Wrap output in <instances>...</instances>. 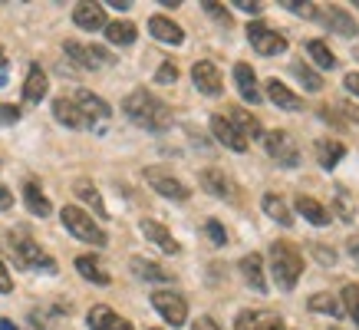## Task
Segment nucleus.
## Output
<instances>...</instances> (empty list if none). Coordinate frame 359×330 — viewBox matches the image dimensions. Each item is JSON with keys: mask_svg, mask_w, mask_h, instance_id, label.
Here are the masks:
<instances>
[{"mask_svg": "<svg viewBox=\"0 0 359 330\" xmlns=\"http://www.w3.org/2000/svg\"><path fill=\"white\" fill-rule=\"evenodd\" d=\"M73 103H76V110L83 112L89 122H93V119H109V116H112L109 103H106V99H99L96 93H89V89H79Z\"/></svg>", "mask_w": 359, "mask_h": 330, "instance_id": "dca6fc26", "label": "nucleus"}, {"mask_svg": "<svg viewBox=\"0 0 359 330\" xmlns=\"http://www.w3.org/2000/svg\"><path fill=\"white\" fill-rule=\"evenodd\" d=\"M132 271L142 277V281H172V275L158 268L155 261H145V258H132Z\"/></svg>", "mask_w": 359, "mask_h": 330, "instance_id": "72a5a7b5", "label": "nucleus"}, {"mask_svg": "<svg viewBox=\"0 0 359 330\" xmlns=\"http://www.w3.org/2000/svg\"><path fill=\"white\" fill-rule=\"evenodd\" d=\"M46 89H50V83H46V73L40 70V63H33L30 73H27V83H23V99H27L30 106H36V103L46 96Z\"/></svg>", "mask_w": 359, "mask_h": 330, "instance_id": "aec40b11", "label": "nucleus"}, {"mask_svg": "<svg viewBox=\"0 0 359 330\" xmlns=\"http://www.w3.org/2000/svg\"><path fill=\"white\" fill-rule=\"evenodd\" d=\"M234 83H238V93L248 103H261V89H257V77H254V70L248 63H238L234 66Z\"/></svg>", "mask_w": 359, "mask_h": 330, "instance_id": "412c9836", "label": "nucleus"}, {"mask_svg": "<svg viewBox=\"0 0 359 330\" xmlns=\"http://www.w3.org/2000/svg\"><path fill=\"white\" fill-rule=\"evenodd\" d=\"M73 192H76L86 205H93V211H96L99 218H106V205H102V198H99V188L89 182V178H79L76 185H73Z\"/></svg>", "mask_w": 359, "mask_h": 330, "instance_id": "2f4dec72", "label": "nucleus"}, {"mask_svg": "<svg viewBox=\"0 0 359 330\" xmlns=\"http://www.w3.org/2000/svg\"><path fill=\"white\" fill-rule=\"evenodd\" d=\"M234 330H287L273 310H244L234 320Z\"/></svg>", "mask_w": 359, "mask_h": 330, "instance_id": "f8f14e48", "label": "nucleus"}, {"mask_svg": "<svg viewBox=\"0 0 359 330\" xmlns=\"http://www.w3.org/2000/svg\"><path fill=\"white\" fill-rule=\"evenodd\" d=\"M310 310H316V314H330V317H343V301H337L333 294H327V291H320V294L310 297Z\"/></svg>", "mask_w": 359, "mask_h": 330, "instance_id": "473e14b6", "label": "nucleus"}, {"mask_svg": "<svg viewBox=\"0 0 359 330\" xmlns=\"http://www.w3.org/2000/svg\"><path fill=\"white\" fill-rule=\"evenodd\" d=\"M205 11H208V17H215L218 23H224V27H231V13L221 7V4H205Z\"/></svg>", "mask_w": 359, "mask_h": 330, "instance_id": "a19ab883", "label": "nucleus"}, {"mask_svg": "<svg viewBox=\"0 0 359 330\" xmlns=\"http://www.w3.org/2000/svg\"><path fill=\"white\" fill-rule=\"evenodd\" d=\"M106 37H109V44H116V46H129V44H135L139 30H135V23H129V20H116V23H106Z\"/></svg>", "mask_w": 359, "mask_h": 330, "instance_id": "c85d7f7f", "label": "nucleus"}, {"mask_svg": "<svg viewBox=\"0 0 359 330\" xmlns=\"http://www.w3.org/2000/svg\"><path fill=\"white\" fill-rule=\"evenodd\" d=\"M297 211H300L310 225H320V228H323V225H330V218H333V215H330V209H323V205H320L316 198H310V195H297Z\"/></svg>", "mask_w": 359, "mask_h": 330, "instance_id": "b1692460", "label": "nucleus"}, {"mask_svg": "<svg viewBox=\"0 0 359 330\" xmlns=\"http://www.w3.org/2000/svg\"><path fill=\"white\" fill-rule=\"evenodd\" d=\"M211 132L218 136V143L228 145L231 152H244V149H248V139H244V136L231 126L228 116H211Z\"/></svg>", "mask_w": 359, "mask_h": 330, "instance_id": "2eb2a0df", "label": "nucleus"}, {"mask_svg": "<svg viewBox=\"0 0 359 330\" xmlns=\"http://www.w3.org/2000/svg\"><path fill=\"white\" fill-rule=\"evenodd\" d=\"M73 20L83 30H106V11L99 4H76L73 11Z\"/></svg>", "mask_w": 359, "mask_h": 330, "instance_id": "a211bd4d", "label": "nucleus"}, {"mask_svg": "<svg viewBox=\"0 0 359 330\" xmlns=\"http://www.w3.org/2000/svg\"><path fill=\"white\" fill-rule=\"evenodd\" d=\"M145 182L158 192V195L172 198V202H188V185L185 182H178L175 176H168V172H162V169H145Z\"/></svg>", "mask_w": 359, "mask_h": 330, "instance_id": "6e6552de", "label": "nucleus"}, {"mask_svg": "<svg viewBox=\"0 0 359 330\" xmlns=\"http://www.w3.org/2000/svg\"><path fill=\"white\" fill-rule=\"evenodd\" d=\"M191 330H221V327H218V320H215V317H198Z\"/></svg>", "mask_w": 359, "mask_h": 330, "instance_id": "49530a36", "label": "nucleus"}, {"mask_svg": "<svg viewBox=\"0 0 359 330\" xmlns=\"http://www.w3.org/2000/svg\"><path fill=\"white\" fill-rule=\"evenodd\" d=\"M264 149H267V155H271L277 165H283V169H297V165H300V149H297L290 132H283V129L267 132V136H264Z\"/></svg>", "mask_w": 359, "mask_h": 330, "instance_id": "39448f33", "label": "nucleus"}, {"mask_svg": "<svg viewBox=\"0 0 359 330\" xmlns=\"http://www.w3.org/2000/svg\"><path fill=\"white\" fill-rule=\"evenodd\" d=\"M4 83H7V73H0V86H4Z\"/></svg>", "mask_w": 359, "mask_h": 330, "instance_id": "5fc2aeb1", "label": "nucleus"}, {"mask_svg": "<svg viewBox=\"0 0 359 330\" xmlns=\"http://www.w3.org/2000/svg\"><path fill=\"white\" fill-rule=\"evenodd\" d=\"M346 248H349V258H353V261L359 264V238H349Z\"/></svg>", "mask_w": 359, "mask_h": 330, "instance_id": "3c124183", "label": "nucleus"}, {"mask_svg": "<svg viewBox=\"0 0 359 330\" xmlns=\"http://www.w3.org/2000/svg\"><path fill=\"white\" fill-rule=\"evenodd\" d=\"M316 20L330 27L333 33H339V37H356V20L343 7H333V4L330 7H316Z\"/></svg>", "mask_w": 359, "mask_h": 330, "instance_id": "9d476101", "label": "nucleus"}, {"mask_svg": "<svg viewBox=\"0 0 359 330\" xmlns=\"http://www.w3.org/2000/svg\"><path fill=\"white\" fill-rule=\"evenodd\" d=\"M306 53L313 56V63L323 66V70H333V66H337V53H333L327 44H320V40H313V44L306 46Z\"/></svg>", "mask_w": 359, "mask_h": 330, "instance_id": "f704fd0d", "label": "nucleus"}, {"mask_svg": "<svg viewBox=\"0 0 359 330\" xmlns=\"http://www.w3.org/2000/svg\"><path fill=\"white\" fill-rule=\"evenodd\" d=\"M142 235H145L152 244H158L165 254H178V251H182V248H178V242L172 238V231L165 228V225H158V221H152V218L142 221Z\"/></svg>", "mask_w": 359, "mask_h": 330, "instance_id": "f3484780", "label": "nucleus"}, {"mask_svg": "<svg viewBox=\"0 0 359 330\" xmlns=\"http://www.w3.org/2000/svg\"><path fill=\"white\" fill-rule=\"evenodd\" d=\"M76 271L86 281H93V284H109V275L102 271V264L93 258V254H83V258H76Z\"/></svg>", "mask_w": 359, "mask_h": 330, "instance_id": "7c9ffc66", "label": "nucleus"}, {"mask_svg": "<svg viewBox=\"0 0 359 330\" xmlns=\"http://www.w3.org/2000/svg\"><path fill=\"white\" fill-rule=\"evenodd\" d=\"M248 40L250 46L257 50L261 56H277L287 50V37L277 30H271V27H264V23H250L248 27Z\"/></svg>", "mask_w": 359, "mask_h": 330, "instance_id": "0eeeda50", "label": "nucleus"}, {"mask_svg": "<svg viewBox=\"0 0 359 330\" xmlns=\"http://www.w3.org/2000/svg\"><path fill=\"white\" fill-rule=\"evenodd\" d=\"M152 308L162 314L172 327H182L188 320V301L182 294H175V291H155L152 294Z\"/></svg>", "mask_w": 359, "mask_h": 330, "instance_id": "423d86ee", "label": "nucleus"}, {"mask_svg": "<svg viewBox=\"0 0 359 330\" xmlns=\"http://www.w3.org/2000/svg\"><path fill=\"white\" fill-rule=\"evenodd\" d=\"M271 268L277 277V287L294 291L300 275H304V254L297 251L290 242H273L271 244Z\"/></svg>", "mask_w": 359, "mask_h": 330, "instance_id": "f03ea898", "label": "nucleus"}, {"mask_svg": "<svg viewBox=\"0 0 359 330\" xmlns=\"http://www.w3.org/2000/svg\"><path fill=\"white\" fill-rule=\"evenodd\" d=\"M228 119H231V126H234V129L241 132V136H244V139H257V136H264V129H261V122L254 119V116H250V112H244V110H231L228 112Z\"/></svg>", "mask_w": 359, "mask_h": 330, "instance_id": "cd10ccee", "label": "nucleus"}, {"mask_svg": "<svg viewBox=\"0 0 359 330\" xmlns=\"http://www.w3.org/2000/svg\"><path fill=\"white\" fill-rule=\"evenodd\" d=\"M283 7H287L290 13H297V17H316L313 4H290V0H283Z\"/></svg>", "mask_w": 359, "mask_h": 330, "instance_id": "79ce46f5", "label": "nucleus"}, {"mask_svg": "<svg viewBox=\"0 0 359 330\" xmlns=\"http://www.w3.org/2000/svg\"><path fill=\"white\" fill-rule=\"evenodd\" d=\"M267 96H271V103L273 106H280V110H290V112L304 110V99L297 96L294 89L283 86L280 79H267Z\"/></svg>", "mask_w": 359, "mask_h": 330, "instance_id": "6ab92c4d", "label": "nucleus"}, {"mask_svg": "<svg viewBox=\"0 0 359 330\" xmlns=\"http://www.w3.org/2000/svg\"><path fill=\"white\" fill-rule=\"evenodd\" d=\"M149 30H152L155 40H162V44H172V46H178L182 40H185L182 27H178V23H172L168 17H152V20H149Z\"/></svg>", "mask_w": 359, "mask_h": 330, "instance_id": "5701e85b", "label": "nucleus"}, {"mask_svg": "<svg viewBox=\"0 0 359 330\" xmlns=\"http://www.w3.org/2000/svg\"><path fill=\"white\" fill-rule=\"evenodd\" d=\"M53 116H56V122H63V126H69V129H83V126H89V119L76 110V103H73V99H56Z\"/></svg>", "mask_w": 359, "mask_h": 330, "instance_id": "4be33fe9", "label": "nucleus"}, {"mask_svg": "<svg viewBox=\"0 0 359 330\" xmlns=\"http://www.w3.org/2000/svg\"><path fill=\"white\" fill-rule=\"evenodd\" d=\"M191 79H195V86L201 89L205 96H221V89H224L218 66L211 63V60H198V63L191 66Z\"/></svg>", "mask_w": 359, "mask_h": 330, "instance_id": "9b49d317", "label": "nucleus"}, {"mask_svg": "<svg viewBox=\"0 0 359 330\" xmlns=\"http://www.w3.org/2000/svg\"><path fill=\"white\" fill-rule=\"evenodd\" d=\"M343 301H346L343 308L353 314V320H356V327H359V287L356 284H346V287H343Z\"/></svg>", "mask_w": 359, "mask_h": 330, "instance_id": "e433bc0d", "label": "nucleus"}, {"mask_svg": "<svg viewBox=\"0 0 359 330\" xmlns=\"http://www.w3.org/2000/svg\"><path fill=\"white\" fill-rule=\"evenodd\" d=\"M0 330H17V324L13 320H0Z\"/></svg>", "mask_w": 359, "mask_h": 330, "instance_id": "603ef678", "label": "nucleus"}, {"mask_svg": "<svg viewBox=\"0 0 359 330\" xmlns=\"http://www.w3.org/2000/svg\"><path fill=\"white\" fill-rule=\"evenodd\" d=\"M310 248H313V258L320 264H327V268L337 264V251H333V248H327V244H310Z\"/></svg>", "mask_w": 359, "mask_h": 330, "instance_id": "58836bf2", "label": "nucleus"}, {"mask_svg": "<svg viewBox=\"0 0 359 330\" xmlns=\"http://www.w3.org/2000/svg\"><path fill=\"white\" fill-rule=\"evenodd\" d=\"M343 155H346L343 143H337V139H316V162L323 165V169H333Z\"/></svg>", "mask_w": 359, "mask_h": 330, "instance_id": "bb28decb", "label": "nucleus"}, {"mask_svg": "<svg viewBox=\"0 0 359 330\" xmlns=\"http://www.w3.org/2000/svg\"><path fill=\"white\" fill-rule=\"evenodd\" d=\"M23 202H27V209H30V215H36V218H46L50 215V198L40 192V185L36 182H27L23 185Z\"/></svg>", "mask_w": 359, "mask_h": 330, "instance_id": "a878e982", "label": "nucleus"}, {"mask_svg": "<svg viewBox=\"0 0 359 330\" xmlns=\"http://www.w3.org/2000/svg\"><path fill=\"white\" fill-rule=\"evenodd\" d=\"M89 330H132V324L126 317H119L116 310H109L106 304H96V308L89 310L86 317Z\"/></svg>", "mask_w": 359, "mask_h": 330, "instance_id": "4468645a", "label": "nucleus"}, {"mask_svg": "<svg viewBox=\"0 0 359 330\" xmlns=\"http://www.w3.org/2000/svg\"><path fill=\"white\" fill-rule=\"evenodd\" d=\"M343 86H346L353 96H359V73H349V77L343 79Z\"/></svg>", "mask_w": 359, "mask_h": 330, "instance_id": "09e8293b", "label": "nucleus"}, {"mask_svg": "<svg viewBox=\"0 0 359 330\" xmlns=\"http://www.w3.org/2000/svg\"><path fill=\"white\" fill-rule=\"evenodd\" d=\"M13 205V195H11V188L7 185H0V211H7Z\"/></svg>", "mask_w": 359, "mask_h": 330, "instance_id": "de8ad7c7", "label": "nucleus"}, {"mask_svg": "<svg viewBox=\"0 0 359 330\" xmlns=\"http://www.w3.org/2000/svg\"><path fill=\"white\" fill-rule=\"evenodd\" d=\"M241 275H244V281H248L254 291H267L261 254H248V258H241Z\"/></svg>", "mask_w": 359, "mask_h": 330, "instance_id": "393cba45", "label": "nucleus"}, {"mask_svg": "<svg viewBox=\"0 0 359 330\" xmlns=\"http://www.w3.org/2000/svg\"><path fill=\"white\" fill-rule=\"evenodd\" d=\"M0 122H4V126L20 122V110H17V106H0Z\"/></svg>", "mask_w": 359, "mask_h": 330, "instance_id": "c03bdc74", "label": "nucleus"}, {"mask_svg": "<svg viewBox=\"0 0 359 330\" xmlns=\"http://www.w3.org/2000/svg\"><path fill=\"white\" fill-rule=\"evenodd\" d=\"M60 218H63L66 231H73L79 242H86V244H96V248H102L106 244V231L99 228L96 221L89 218L83 209H76V205H66L63 211H60Z\"/></svg>", "mask_w": 359, "mask_h": 330, "instance_id": "20e7f679", "label": "nucleus"}, {"mask_svg": "<svg viewBox=\"0 0 359 330\" xmlns=\"http://www.w3.org/2000/svg\"><path fill=\"white\" fill-rule=\"evenodd\" d=\"M294 77L300 79V83L310 89V93H320V89H323V79L316 77V73H313V70H310L306 63H294Z\"/></svg>", "mask_w": 359, "mask_h": 330, "instance_id": "c9c22d12", "label": "nucleus"}, {"mask_svg": "<svg viewBox=\"0 0 359 330\" xmlns=\"http://www.w3.org/2000/svg\"><path fill=\"white\" fill-rule=\"evenodd\" d=\"M337 211H339V218H343V221H353V218H356V209L349 205V198H346V192H343V188L337 192Z\"/></svg>", "mask_w": 359, "mask_h": 330, "instance_id": "4c0bfd02", "label": "nucleus"}, {"mask_svg": "<svg viewBox=\"0 0 359 330\" xmlns=\"http://www.w3.org/2000/svg\"><path fill=\"white\" fill-rule=\"evenodd\" d=\"M122 112H126L135 126H142V129L162 132V129L172 126V110H168L158 96H152L149 89H135V93H129V96L122 99Z\"/></svg>", "mask_w": 359, "mask_h": 330, "instance_id": "f257e3e1", "label": "nucleus"}, {"mask_svg": "<svg viewBox=\"0 0 359 330\" xmlns=\"http://www.w3.org/2000/svg\"><path fill=\"white\" fill-rule=\"evenodd\" d=\"M201 185H205L208 195H215V198H228V202H238V185L231 182L221 169H205L201 172Z\"/></svg>", "mask_w": 359, "mask_h": 330, "instance_id": "ddd939ff", "label": "nucleus"}, {"mask_svg": "<svg viewBox=\"0 0 359 330\" xmlns=\"http://www.w3.org/2000/svg\"><path fill=\"white\" fill-rule=\"evenodd\" d=\"M4 63H7V56H4V50H0V70H4Z\"/></svg>", "mask_w": 359, "mask_h": 330, "instance_id": "864d4df0", "label": "nucleus"}, {"mask_svg": "<svg viewBox=\"0 0 359 330\" xmlns=\"http://www.w3.org/2000/svg\"><path fill=\"white\" fill-rule=\"evenodd\" d=\"M155 79H158V83H175V79H178V70H175L172 60H165V63L158 66V73H155Z\"/></svg>", "mask_w": 359, "mask_h": 330, "instance_id": "ea45409f", "label": "nucleus"}, {"mask_svg": "<svg viewBox=\"0 0 359 330\" xmlns=\"http://www.w3.org/2000/svg\"><path fill=\"white\" fill-rule=\"evenodd\" d=\"M234 7H238V11H244V13H261V4H248V0H238Z\"/></svg>", "mask_w": 359, "mask_h": 330, "instance_id": "8fccbe9b", "label": "nucleus"}, {"mask_svg": "<svg viewBox=\"0 0 359 330\" xmlns=\"http://www.w3.org/2000/svg\"><path fill=\"white\" fill-rule=\"evenodd\" d=\"M7 244H11L13 261L20 264V268H33V271H50V275L56 271V261L43 251V248H40V244L33 242L30 235H23V231H13L11 238H7Z\"/></svg>", "mask_w": 359, "mask_h": 330, "instance_id": "7ed1b4c3", "label": "nucleus"}, {"mask_svg": "<svg viewBox=\"0 0 359 330\" xmlns=\"http://www.w3.org/2000/svg\"><path fill=\"white\" fill-rule=\"evenodd\" d=\"M205 228H208V235H211V242H215V244H224V242H228V235H224V228H221V225H218L215 218L208 221Z\"/></svg>", "mask_w": 359, "mask_h": 330, "instance_id": "37998d69", "label": "nucleus"}, {"mask_svg": "<svg viewBox=\"0 0 359 330\" xmlns=\"http://www.w3.org/2000/svg\"><path fill=\"white\" fill-rule=\"evenodd\" d=\"M261 205H264V211L277 221V225H283V228H290V225H294V215H290V209H287V202H283L280 195H264Z\"/></svg>", "mask_w": 359, "mask_h": 330, "instance_id": "c756f323", "label": "nucleus"}, {"mask_svg": "<svg viewBox=\"0 0 359 330\" xmlns=\"http://www.w3.org/2000/svg\"><path fill=\"white\" fill-rule=\"evenodd\" d=\"M66 56H69L73 63L86 66V70H99V66H106V63H116L109 50H102V46L76 44V40H69V44H66Z\"/></svg>", "mask_w": 359, "mask_h": 330, "instance_id": "1a4fd4ad", "label": "nucleus"}, {"mask_svg": "<svg viewBox=\"0 0 359 330\" xmlns=\"http://www.w3.org/2000/svg\"><path fill=\"white\" fill-rule=\"evenodd\" d=\"M11 291H13V277L7 275V268L0 261V294H11Z\"/></svg>", "mask_w": 359, "mask_h": 330, "instance_id": "a18cd8bd", "label": "nucleus"}]
</instances>
